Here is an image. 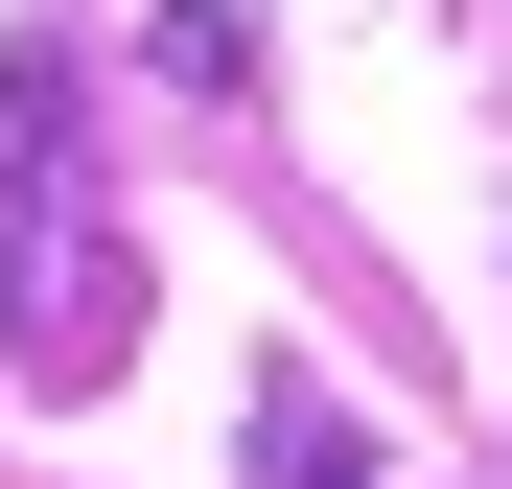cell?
I'll use <instances>...</instances> for the list:
<instances>
[{
    "label": "cell",
    "instance_id": "6da1fadb",
    "mask_svg": "<svg viewBox=\"0 0 512 489\" xmlns=\"http://www.w3.org/2000/svg\"><path fill=\"white\" fill-rule=\"evenodd\" d=\"M140 350V257L94 187V117H70V47H0V373L94 396Z\"/></svg>",
    "mask_w": 512,
    "mask_h": 489
},
{
    "label": "cell",
    "instance_id": "7a4b0ae2",
    "mask_svg": "<svg viewBox=\"0 0 512 489\" xmlns=\"http://www.w3.org/2000/svg\"><path fill=\"white\" fill-rule=\"evenodd\" d=\"M256 489H373V443H350V396H326V373L256 396Z\"/></svg>",
    "mask_w": 512,
    "mask_h": 489
},
{
    "label": "cell",
    "instance_id": "3957f363",
    "mask_svg": "<svg viewBox=\"0 0 512 489\" xmlns=\"http://www.w3.org/2000/svg\"><path fill=\"white\" fill-rule=\"evenodd\" d=\"M163 70H187V94H233V70H256V24H233V0H163Z\"/></svg>",
    "mask_w": 512,
    "mask_h": 489
}]
</instances>
